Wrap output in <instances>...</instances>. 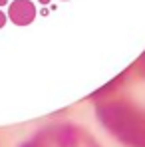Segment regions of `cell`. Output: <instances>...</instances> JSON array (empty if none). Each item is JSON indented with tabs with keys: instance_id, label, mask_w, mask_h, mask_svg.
Listing matches in <instances>:
<instances>
[{
	"instance_id": "6da1fadb",
	"label": "cell",
	"mask_w": 145,
	"mask_h": 147,
	"mask_svg": "<svg viewBox=\"0 0 145 147\" xmlns=\"http://www.w3.org/2000/svg\"><path fill=\"white\" fill-rule=\"evenodd\" d=\"M88 101L99 123L125 147H145V50Z\"/></svg>"
},
{
	"instance_id": "7a4b0ae2",
	"label": "cell",
	"mask_w": 145,
	"mask_h": 147,
	"mask_svg": "<svg viewBox=\"0 0 145 147\" xmlns=\"http://www.w3.org/2000/svg\"><path fill=\"white\" fill-rule=\"evenodd\" d=\"M18 147H101L96 137L74 121H52Z\"/></svg>"
},
{
	"instance_id": "3957f363",
	"label": "cell",
	"mask_w": 145,
	"mask_h": 147,
	"mask_svg": "<svg viewBox=\"0 0 145 147\" xmlns=\"http://www.w3.org/2000/svg\"><path fill=\"white\" fill-rule=\"evenodd\" d=\"M36 4L32 0H14L8 4V14L6 18L14 26H30L36 20Z\"/></svg>"
},
{
	"instance_id": "277c9868",
	"label": "cell",
	"mask_w": 145,
	"mask_h": 147,
	"mask_svg": "<svg viewBox=\"0 0 145 147\" xmlns=\"http://www.w3.org/2000/svg\"><path fill=\"white\" fill-rule=\"evenodd\" d=\"M6 22H8V18H6V14L0 10V28H4L6 26Z\"/></svg>"
},
{
	"instance_id": "5b68a950",
	"label": "cell",
	"mask_w": 145,
	"mask_h": 147,
	"mask_svg": "<svg viewBox=\"0 0 145 147\" xmlns=\"http://www.w3.org/2000/svg\"><path fill=\"white\" fill-rule=\"evenodd\" d=\"M40 14H42V16H48L50 10H48V8H42V12H40Z\"/></svg>"
},
{
	"instance_id": "8992f818",
	"label": "cell",
	"mask_w": 145,
	"mask_h": 147,
	"mask_svg": "<svg viewBox=\"0 0 145 147\" xmlns=\"http://www.w3.org/2000/svg\"><path fill=\"white\" fill-rule=\"evenodd\" d=\"M38 2H40L42 6H46V4H50V0H38Z\"/></svg>"
},
{
	"instance_id": "52a82bcc",
	"label": "cell",
	"mask_w": 145,
	"mask_h": 147,
	"mask_svg": "<svg viewBox=\"0 0 145 147\" xmlns=\"http://www.w3.org/2000/svg\"><path fill=\"white\" fill-rule=\"evenodd\" d=\"M8 4V0H0V6H6Z\"/></svg>"
}]
</instances>
